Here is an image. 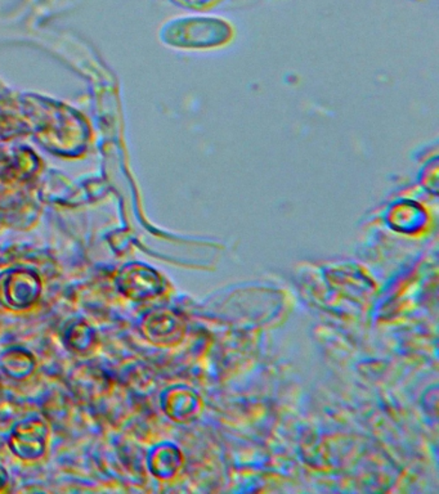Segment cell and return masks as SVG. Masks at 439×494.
<instances>
[{
    "label": "cell",
    "mask_w": 439,
    "mask_h": 494,
    "mask_svg": "<svg viewBox=\"0 0 439 494\" xmlns=\"http://www.w3.org/2000/svg\"><path fill=\"white\" fill-rule=\"evenodd\" d=\"M40 292V280L31 272L16 271L0 278V302L10 310H28L38 301Z\"/></svg>",
    "instance_id": "obj_1"
},
{
    "label": "cell",
    "mask_w": 439,
    "mask_h": 494,
    "mask_svg": "<svg viewBox=\"0 0 439 494\" xmlns=\"http://www.w3.org/2000/svg\"><path fill=\"white\" fill-rule=\"evenodd\" d=\"M47 438L48 429L43 422H23L12 433L11 449L22 460H37L46 451Z\"/></svg>",
    "instance_id": "obj_2"
},
{
    "label": "cell",
    "mask_w": 439,
    "mask_h": 494,
    "mask_svg": "<svg viewBox=\"0 0 439 494\" xmlns=\"http://www.w3.org/2000/svg\"><path fill=\"white\" fill-rule=\"evenodd\" d=\"M119 290L133 301H143L157 293L160 289L159 278L148 275L139 269H124L118 280Z\"/></svg>",
    "instance_id": "obj_3"
},
{
    "label": "cell",
    "mask_w": 439,
    "mask_h": 494,
    "mask_svg": "<svg viewBox=\"0 0 439 494\" xmlns=\"http://www.w3.org/2000/svg\"><path fill=\"white\" fill-rule=\"evenodd\" d=\"M34 359L23 352H10L3 357L0 364L4 367L5 373L13 377H25L31 373L34 368Z\"/></svg>",
    "instance_id": "obj_4"
},
{
    "label": "cell",
    "mask_w": 439,
    "mask_h": 494,
    "mask_svg": "<svg viewBox=\"0 0 439 494\" xmlns=\"http://www.w3.org/2000/svg\"><path fill=\"white\" fill-rule=\"evenodd\" d=\"M7 472H4L3 467H0V492L4 490L5 485H7Z\"/></svg>",
    "instance_id": "obj_5"
}]
</instances>
